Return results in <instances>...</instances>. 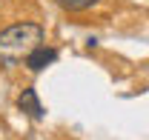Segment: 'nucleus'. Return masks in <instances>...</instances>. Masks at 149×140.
<instances>
[{"label":"nucleus","instance_id":"f257e3e1","mask_svg":"<svg viewBox=\"0 0 149 140\" xmlns=\"http://www.w3.org/2000/svg\"><path fill=\"white\" fill-rule=\"evenodd\" d=\"M40 43H43L40 23H15L0 32V63L15 66L17 60H26Z\"/></svg>","mask_w":149,"mask_h":140},{"label":"nucleus","instance_id":"20e7f679","mask_svg":"<svg viewBox=\"0 0 149 140\" xmlns=\"http://www.w3.org/2000/svg\"><path fill=\"white\" fill-rule=\"evenodd\" d=\"M60 9H66V12H86V9H92L97 6L100 0H55Z\"/></svg>","mask_w":149,"mask_h":140},{"label":"nucleus","instance_id":"f03ea898","mask_svg":"<svg viewBox=\"0 0 149 140\" xmlns=\"http://www.w3.org/2000/svg\"><path fill=\"white\" fill-rule=\"evenodd\" d=\"M55 60H57V52L52 49V46H43V43H40L35 52L26 57V69L29 71H43L46 66H52Z\"/></svg>","mask_w":149,"mask_h":140},{"label":"nucleus","instance_id":"7ed1b4c3","mask_svg":"<svg viewBox=\"0 0 149 140\" xmlns=\"http://www.w3.org/2000/svg\"><path fill=\"white\" fill-rule=\"evenodd\" d=\"M17 109H20V112H26L29 117H35V120L43 117V106H40V100H37V91H35V89H23V91L17 94Z\"/></svg>","mask_w":149,"mask_h":140}]
</instances>
